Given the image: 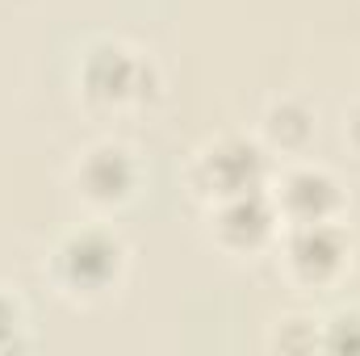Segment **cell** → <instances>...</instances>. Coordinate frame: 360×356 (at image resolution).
<instances>
[{
  "instance_id": "1",
  "label": "cell",
  "mask_w": 360,
  "mask_h": 356,
  "mask_svg": "<svg viewBox=\"0 0 360 356\" xmlns=\"http://www.w3.org/2000/svg\"><path fill=\"white\" fill-rule=\"evenodd\" d=\"M130 248L109 222H80L46 256V276L55 293L72 306H96L126 281Z\"/></svg>"
},
{
  "instance_id": "2",
  "label": "cell",
  "mask_w": 360,
  "mask_h": 356,
  "mask_svg": "<svg viewBox=\"0 0 360 356\" xmlns=\"http://www.w3.org/2000/svg\"><path fill=\"white\" fill-rule=\"evenodd\" d=\"M76 89L80 101L96 113H130V109H147L160 96L164 76L147 51L122 38H96L76 63Z\"/></svg>"
},
{
  "instance_id": "3",
  "label": "cell",
  "mask_w": 360,
  "mask_h": 356,
  "mask_svg": "<svg viewBox=\"0 0 360 356\" xmlns=\"http://www.w3.org/2000/svg\"><path fill=\"white\" fill-rule=\"evenodd\" d=\"M269 147L260 134H218L210 143H201L184 168V184L188 193L201 201V205H218L226 197H239V193H256V189H269L276 177V164H272Z\"/></svg>"
},
{
  "instance_id": "4",
  "label": "cell",
  "mask_w": 360,
  "mask_h": 356,
  "mask_svg": "<svg viewBox=\"0 0 360 356\" xmlns=\"http://www.w3.org/2000/svg\"><path fill=\"white\" fill-rule=\"evenodd\" d=\"M281 252V272L297 289H335L348 268H352V235L348 227L335 222H302V227H281L276 239Z\"/></svg>"
},
{
  "instance_id": "5",
  "label": "cell",
  "mask_w": 360,
  "mask_h": 356,
  "mask_svg": "<svg viewBox=\"0 0 360 356\" xmlns=\"http://www.w3.org/2000/svg\"><path fill=\"white\" fill-rule=\"evenodd\" d=\"M72 189L92 214H117L143 189V160L122 139H96L72 164Z\"/></svg>"
},
{
  "instance_id": "6",
  "label": "cell",
  "mask_w": 360,
  "mask_h": 356,
  "mask_svg": "<svg viewBox=\"0 0 360 356\" xmlns=\"http://www.w3.org/2000/svg\"><path fill=\"white\" fill-rule=\"evenodd\" d=\"M205 210H210V243L218 252L235 256V260L260 256V252L276 248L281 227H285L269 189L239 193V197H226V201L205 205Z\"/></svg>"
},
{
  "instance_id": "7",
  "label": "cell",
  "mask_w": 360,
  "mask_h": 356,
  "mask_svg": "<svg viewBox=\"0 0 360 356\" xmlns=\"http://www.w3.org/2000/svg\"><path fill=\"white\" fill-rule=\"evenodd\" d=\"M276 214L285 227H302V222H335L348 210V193L340 177L323 164H289L285 172H276L269 184Z\"/></svg>"
},
{
  "instance_id": "8",
  "label": "cell",
  "mask_w": 360,
  "mask_h": 356,
  "mask_svg": "<svg viewBox=\"0 0 360 356\" xmlns=\"http://www.w3.org/2000/svg\"><path fill=\"white\" fill-rule=\"evenodd\" d=\"M319 134V113L302 96H276L260 117V139L272 155H306Z\"/></svg>"
},
{
  "instance_id": "9",
  "label": "cell",
  "mask_w": 360,
  "mask_h": 356,
  "mask_svg": "<svg viewBox=\"0 0 360 356\" xmlns=\"http://www.w3.org/2000/svg\"><path fill=\"white\" fill-rule=\"evenodd\" d=\"M272 352H323V319L306 310H289L269 331Z\"/></svg>"
},
{
  "instance_id": "10",
  "label": "cell",
  "mask_w": 360,
  "mask_h": 356,
  "mask_svg": "<svg viewBox=\"0 0 360 356\" xmlns=\"http://www.w3.org/2000/svg\"><path fill=\"white\" fill-rule=\"evenodd\" d=\"M30 340V306L13 285H0V352H17Z\"/></svg>"
},
{
  "instance_id": "11",
  "label": "cell",
  "mask_w": 360,
  "mask_h": 356,
  "mask_svg": "<svg viewBox=\"0 0 360 356\" xmlns=\"http://www.w3.org/2000/svg\"><path fill=\"white\" fill-rule=\"evenodd\" d=\"M323 352L331 356H360V310H335L323 319Z\"/></svg>"
},
{
  "instance_id": "12",
  "label": "cell",
  "mask_w": 360,
  "mask_h": 356,
  "mask_svg": "<svg viewBox=\"0 0 360 356\" xmlns=\"http://www.w3.org/2000/svg\"><path fill=\"white\" fill-rule=\"evenodd\" d=\"M344 143L360 155V101H352V105L344 109Z\"/></svg>"
}]
</instances>
